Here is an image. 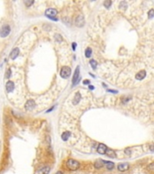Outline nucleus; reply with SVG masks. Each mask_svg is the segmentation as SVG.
I'll list each match as a JSON object with an SVG mask.
<instances>
[{"instance_id":"obj_1","label":"nucleus","mask_w":154,"mask_h":174,"mask_svg":"<svg viewBox=\"0 0 154 174\" xmlns=\"http://www.w3.org/2000/svg\"><path fill=\"white\" fill-rule=\"evenodd\" d=\"M66 166H67V168L70 170H78V169H79L80 162L79 161H77V160H75L70 159V160H67V162H66Z\"/></svg>"},{"instance_id":"obj_2","label":"nucleus","mask_w":154,"mask_h":174,"mask_svg":"<svg viewBox=\"0 0 154 174\" xmlns=\"http://www.w3.org/2000/svg\"><path fill=\"white\" fill-rule=\"evenodd\" d=\"M70 74H71V69H70V67L64 66L61 69L60 75L63 78H64V79H65V78H68L70 76Z\"/></svg>"},{"instance_id":"obj_3","label":"nucleus","mask_w":154,"mask_h":174,"mask_svg":"<svg viewBox=\"0 0 154 174\" xmlns=\"http://www.w3.org/2000/svg\"><path fill=\"white\" fill-rule=\"evenodd\" d=\"M45 15H46V16L50 17V18L55 19V16L57 15V10L54 9V8H49V9H47L45 11Z\"/></svg>"},{"instance_id":"obj_4","label":"nucleus","mask_w":154,"mask_h":174,"mask_svg":"<svg viewBox=\"0 0 154 174\" xmlns=\"http://www.w3.org/2000/svg\"><path fill=\"white\" fill-rule=\"evenodd\" d=\"M9 33H10V27H9V26H4L0 30V36L2 37L7 36Z\"/></svg>"},{"instance_id":"obj_5","label":"nucleus","mask_w":154,"mask_h":174,"mask_svg":"<svg viewBox=\"0 0 154 174\" xmlns=\"http://www.w3.org/2000/svg\"><path fill=\"white\" fill-rule=\"evenodd\" d=\"M79 74H80V68L77 67L74 72V77H73V84H76L79 82Z\"/></svg>"},{"instance_id":"obj_6","label":"nucleus","mask_w":154,"mask_h":174,"mask_svg":"<svg viewBox=\"0 0 154 174\" xmlns=\"http://www.w3.org/2000/svg\"><path fill=\"white\" fill-rule=\"evenodd\" d=\"M75 25L77 26H79V27H81V26H83L84 25V19H83V15H80L77 16V18L75 19Z\"/></svg>"},{"instance_id":"obj_7","label":"nucleus","mask_w":154,"mask_h":174,"mask_svg":"<svg viewBox=\"0 0 154 174\" xmlns=\"http://www.w3.org/2000/svg\"><path fill=\"white\" fill-rule=\"evenodd\" d=\"M106 151H107V147H106V145L102 144V143L98 145V148H97L98 153H100V154H104V153L106 152Z\"/></svg>"},{"instance_id":"obj_8","label":"nucleus","mask_w":154,"mask_h":174,"mask_svg":"<svg viewBox=\"0 0 154 174\" xmlns=\"http://www.w3.org/2000/svg\"><path fill=\"white\" fill-rule=\"evenodd\" d=\"M118 170H120V171H126V170L129 169V164L126 162H123V163H120L119 165H118Z\"/></svg>"},{"instance_id":"obj_9","label":"nucleus","mask_w":154,"mask_h":174,"mask_svg":"<svg viewBox=\"0 0 154 174\" xmlns=\"http://www.w3.org/2000/svg\"><path fill=\"white\" fill-rule=\"evenodd\" d=\"M34 107H35V104H34V101L32 100L27 102V104L25 105V108H26L27 110H32V109H34Z\"/></svg>"},{"instance_id":"obj_10","label":"nucleus","mask_w":154,"mask_h":174,"mask_svg":"<svg viewBox=\"0 0 154 174\" xmlns=\"http://www.w3.org/2000/svg\"><path fill=\"white\" fill-rule=\"evenodd\" d=\"M145 76H146V72H145L144 70H142V71H140L139 73L136 74L135 78L137 79V80L141 81V80L144 79V78H145Z\"/></svg>"},{"instance_id":"obj_11","label":"nucleus","mask_w":154,"mask_h":174,"mask_svg":"<svg viewBox=\"0 0 154 174\" xmlns=\"http://www.w3.org/2000/svg\"><path fill=\"white\" fill-rule=\"evenodd\" d=\"M14 83L12 81H8L7 83V84H6V87H7V93H10V92H12L13 91V89H14Z\"/></svg>"},{"instance_id":"obj_12","label":"nucleus","mask_w":154,"mask_h":174,"mask_svg":"<svg viewBox=\"0 0 154 174\" xmlns=\"http://www.w3.org/2000/svg\"><path fill=\"white\" fill-rule=\"evenodd\" d=\"M18 54H19V49L15 48L11 52V54H10V58H11V59H15V58L17 57V56H18Z\"/></svg>"},{"instance_id":"obj_13","label":"nucleus","mask_w":154,"mask_h":174,"mask_svg":"<svg viewBox=\"0 0 154 174\" xmlns=\"http://www.w3.org/2000/svg\"><path fill=\"white\" fill-rule=\"evenodd\" d=\"M49 171H50V167L46 166V167L42 168L41 170L38 171V173H39V174H48Z\"/></svg>"},{"instance_id":"obj_14","label":"nucleus","mask_w":154,"mask_h":174,"mask_svg":"<svg viewBox=\"0 0 154 174\" xmlns=\"http://www.w3.org/2000/svg\"><path fill=\"white\" fill-rule=\"evenodd\" d=\"M103 164H104V161H103V160H96L95 163H94V167L97 168V169H100V168H101V167L103 166Z\"/></svg>"},{"instance_id":"obj_15","label":"nucleus","mask_w":154,"mask_h":174,"mask_svg":"<svg viewBox=\"0 0 154 174\" xmlns=\"http://www.w3.org/2000/svg\"><path fill=\"white\" fill-rule=\"evenodd\" d=\"M104 165L108 170H113L114 168V163L112 161H104Z\"/></svg>"},{"instance_id":"obj_16","label":"nucleus","mask_w":154,"mask_h":174,"mask_svg":"<svg viewBox=\"0 0 154 174\" xmlns=\"http://www.w3.org/2000/svg\"><path fill=\"white\" fill-rule=\"evenodd\" d=\"M105 153L107 154V156H109L111 158H115L116 157V154H115V152H113V150H107Z\"/></svg>"},{"instance_id":"obj_17","label":"nucleus","mask_w":154,"mask_h":174,"mask_svg":"<svg viewBox=\"0 0 154 174\" xmlns=\"http://www.w3.org/2000/svg\"><path fill=\"white\" fill-rule=\"evenodd\" d=\"M69 137H70V132H64V133L62 134V138H63L64 141H66Z\"/></svg>"},{"instance_id":"obj_18","label":"nucleus","mask_w":154,"mask_h":174,"mask_svg":"<svg viewBox=\"0 0 154 174\" xmlns=\"http://www.w3.org/2000/svg\"><path fill=\"white\" fill-rule=\"evenodd\" d=\"M80 99H81V96H80L79 93H76V95L74 96V104H78L79 103Z\"/></svg>"},{"instance_id":"obj_19","label":"nucleus","mask_w":154,"mask_h":174,"mask_svg":"<svg viewBox=\"0 0 154 174\" xmlns=\"http://www.w3.org/2000/svg\"><path fill=\"white\" fill-rule=\"evenodd\" d=\"M92 55V49L91 48H87L86 51H85V56H86L87 58H89Z\"/></svg>"},{"instance_id":"obj_20","label":"nucleus","mask_w":154,"mask_h":174,"mask_svg":"<svg viewBox=\"0 0 154 174\" xmlns=\"http://www.w3.org/2000/svg\"><path fill=\"white\" fill-rule=\"evenodd\" d=\"M90 64L92 65L93 69H95V68H96V65H97V63H96V61H95V60H91Z\"/></svg>"},{"instance_id":"obj_21","label":"nucleus","mask_w":154,"mask_h":174,"mask_svg":"<svg viewBox=\"0 0 154 174\" xmlns=\"http://www.w3.org/2000/svg\"><path fill=\"white\" fill-rule=\"evenodd\" d=\"M103 5H104V7H105L109 8L110 6L112 5V1H109V0H108V1H105V2L103 3Z\"/></svg>"},{"instance_id":"obj_22","label":"nucleus","mask_w":154,"mask_h":174,"mask_svg":"<svg viewBox=\"0 0 154 174\" xmlns=\"http://www.w3.org/2000/svg\"><path fill=\"white\" fill-rule=\"evenodd\" d=\"M152 17H154V10L150 9L149 11V18H152Z\"/></svg>"},{"instance_id":"obj_23","label":"nucleus","mask_w":154,"mask_h":174,"mask_svg":"<svg viewBox=\"0 0 154 174\" xmlns=\"http://www.w3.org/2000/svg\"><path fill=\"white\" fill-rule=\"evenodd\" d=\"M120 7H121V8H123V9H125V8L127 7V3L126 2H121L120 4Z\"/></svg>"},{"instance_id":"obj_24","label":"nucleus","mask_w":154,"mask_h":174,"mask_svg":"<svg viewBox=\"0 0 154 174\" xmlns=\"http://www.w3.org/2000/svg\"><path fill=\"white\" fill-rule=\"evenodd\" d=\"M34 3V1H25V4L27 5V7H29V6H31V5Z\"/></svg>"},{"instance_id":"obj_25","label":"nucleus","mask_w":154,"mask_h":174,"mask_svg":"<svg viewBox=\"0 0 154 174\" xmlns=\"http://www.w3.org/2000/svg\"><path fill=\"white\" fill-rule=\"evenodd\" d=\"M55 37H56V39L58 41H62V37H61V35H55Z\"/></svg>"},{"instance_id":"obj_26","label":"nucleus","mask_w":154,"mask_h":174,"mask_svg":"<svg viewBox=\"0 0 154 174\" xmlns=\"http://www.w3.org/2000/svg\"><path fill=\"white\" fill-rule=\"evenodd\" d=\"M150 149V151H151V152H154V144L151 145Z\"/></svg>"},{"instance_id":"obj_27","label":"nucleus","mask_w":154,"mask_h":174,"mask_svg":"<svg viewBox=\"0 0 154 174\" xmlns=\"http://www.w3.org/2000/svg\"><path fill=\"white\" fill-rule=\"evenodd\" d=\"M89 83H90L89 81H84V82H83V84H88Z\"/></svg>"},{"instance_id":"obj_28","label":"nucleus","mask_w":154,"mask_h":174,"mask_svg":"<svg viewBox=\"0 0 154 174\" xmlns=\"http://www.w3.org/2000/svg\"><path fill=\"white\" fill-rule=\"evenodd\" d=\"M56 174H63V172H62V171H57Z\"/></svg>"}]
</instances>
